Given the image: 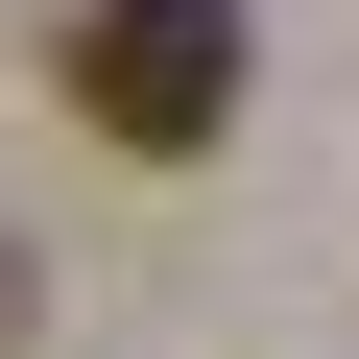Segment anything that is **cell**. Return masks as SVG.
I'll return each mask as SVG.
<instances>
[{
    "label": "cell",
    "mask_w": 359,
    "mask_h": 359,
    "mask_svg": "<svg viewBox=\"0 0 359 359\" xmlns=\"http://www.w3.org/2000/svg\"><path fill=\"white\" fill-rule=\"evenodd\" d=\"M72 96L120 168H192L240 120V0H72Z\"/></svg>",
    "instance_id": "obj_1"
}]
</instances>
